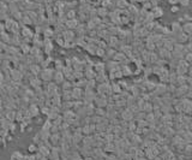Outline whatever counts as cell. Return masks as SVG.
Masks as SVG:
<instances>
[{"label":"cell","instance_id":"6da1fadb","mask_svg":"<svg viewBox=\"0 0 192 160\" xmlns=\"http://www.w3.org/2000/svg\"><path fill=\"white\" fill-rule=\"evenodd\" d=\"M54 72H55V70H52V69H49V68H47V69H42V71H41L40 75H38V77L41 78V81H42V82L48 83V82H50V81L53 79V77H54Z\"/></svg>","mask_w":192,"mask_h":160},{"label":"cell","instance_id":"7a4b0ae2","mask_svg":"<svg viewBox=\"0 0 192 160\" xmlns=\"http://www.w3.org/2000/svg\"><path fill=\"white\" fill-rule=\"evenodd\" d=\"M10 76H11V79L13 82H22V79L24 78V75L18 69H12L10 71Z\"/></svg>","mask_w":192,"mask_h":160},{"label":"cell","instance_id":"3957f363","mask_svg":"<svg viewBox=\"0 0 192 160\" xmlns=\"http://www.w3.org/2000/svg\"><path fill=\"white\" fill-rule=\"evenodd\" d=\"M72 98L73 100H82L84 98V90L78 87H73L72 88Z\"/></svg>","mask_w":192,"mask_h":160},{"label":"cell","instance_id":"277c9868","mask_svg":"<svg viewBox=\"0 0 192 160\" xmlns=\"http://www.w3.org/2000/svg\"><path fill=\"white\" fill-rule=\"evenodd\" d=\"M53 81H54L55 84H62L64 82H65V75L62 74V71H55Z\"/></svg>","mask_w":192,"mask_h":160},{"label":"cell","instance_id":"5b68a950","mask_svg":"<svg viewBox=\"0 0 192 160\" xmlns=\"http://www.w3.org/2000/svg\"><path fill=\"white\" fill-rule=\"evenodd\" d=\"M172 33H174L176 35V39H178L179 35L184 33L183 25H180V23H179V22H173L172 23Z\"/></svg>","mask_w":192,"mask_h":160},{"label":"cell","instance_id":"8992f818","mask_svg":"<svg viewBox=\"0 0 192 160\" xmlns=\"http://www.w3.org/2000/svg\"><path fill=\"white\" fill-rule=\"evenodd\" d=\"M65 25H66V28L69 29V30H76L77 29V26L79 25V21L78 19H67V22L65 23Z\"/></svg>","mask_w":192,"mask_h":160},{"label":"cell","instance_id":"52a82bcc","mask_svg":"<svg viewBox=\"0 0 192 160\" xmlns=\"http://www.w3.org/2000/svg\"><path fill=\"white\" fill-rule=\"evenodd\" d=\"M108 13H109V10L108 9H106V7H102V6H100V7H97V16L100 17V18H106V17H108Z\"/></svg>","mask_w":192,"mask_h":160},{"label":"cell","instance_id":"ba28073f","mask_svg":"<svg viewBox=\"0 0 192 160\" xmlns=\"http://www.w3.org/2000/svg\"><path fill=\"white\" fill-rule=\"evenodd\" d=\"M115 4H117V7L119 10H126L130 5L127 3V0H115Z\"/></svg>","mask_w":192,"mask_h":160},{"label":"cell","instance_id":"9c48e42d","mask_svg":"<svg viewBox=\"0 0 192 160\" xmlns=\"http://www.w3.org/2000/svg\"><path fill=\"white\" fill-rule=\"evenodd\" d=\"M121 116H123V118L125 119V121H126V119H127V121H131V119L133 118V112L127 107L124 112H121Z\"/></svg>","mask_w":192,"mask_h":160},{"label":"cell","instance_id":"30bf717a","mask_svg":"<svg viewBox=\"0 0 192 160\" xmlns=\"http://www.w3.org/2000/svg\"><path fill=\"white\" fill-rule=\"evenodd\" d=\"M160 81H161L162 83H166V82H167V83L169 84V71L163 70V72L160 75Z\"/></svg>","mask_w":192,"mask_h":160},{"label":"cell","instance_id":"8fae6325","mask_svg":"<svg viewBox=\"0 0 192 160\" xmlns=\"http://www.w3.org/2000/svg\"><path fill=\"white\" fill-rule=\"evenodd\" d=\"M151 12H152V15H154V17H155V18H160V17L163 16V10H162L160 6L154 7V9L151 10Z\"/></svg>","mask_w":192,"mask_h":160},{"label":"cell","instance_id":"7c38bea8","mask_svg":"<svg viewBox=\"0 0 192 160\" xmlns=\"http://www.w3.org/2000/svg\"><path fill=\"white\" fill-rule=\"evenodd\" d=\"M183 30L185 34L192 35V22H185V24L183 25Z\"/></svg>","mask_w":192,"mask_h":160},{"label":"cell","instance_id":"4fadbf2b","mask_svg":"<svg viewBox=\"0 0 192 160\" xmlns=\"http://www.w3.org/2000/svg\"><path fill=\"white\" fill-rule=\"evenodd\" d=\"M187 41H190V36L188 35H185V33L180 34V35L178 36V39H176V42H179V44H185Z\"/></svg>","mask_w":192,"mask_h":160},{"label":"cell","instance_id":"5bb4252c","mask_svg":"<svg viewBox=\"0 0 192 160\" xmlns=\"http://www.w3.org/2000/svg\"><path fill=\"white\" fill-rule=\"evenodd\" d=\"M28 152H29V154H35V153H37V152H38V146L35 144V143H31L29 147H28Z\"/></svg>","mask_w":192,"mask_h":160},{"label":"cell","instance_id":"9a60e30c","mask_svg":"<svg viewBox=\"0 0 192 160\" xmlns=\"http://www.w3.org/2000/svg\"><path fill=\"white\" fill-rule=\"evenodd\" d=\"M76 11L74 10H69L67 12H66V17H67V19H76Z\"/></svg>","mask_w":192,"mask_h":160},{"label":"cell","instance_id":"2e32d148","mask_svg":"<svg viewBox=\"0 0 192 160\" xmlns=\"http://www.w3.org/2000/svg\"><path fill=\"white\" fill-rule=\"evenodd\" d=\"M105 53H106V49L97 48V51H96V56H97V57H102V58H105Z\"/></svg>","mask_w":192,"mask_h":160},{"label":"cell","instance_id":"e0dca14e","mask_svg":"<svg viewBox=\"0 0 192 160\" xmlns=\"http://www.w3.org/2000/svg\"><path fill=\"white\" fill-rule=\"evenodd\" d=\"M184 59H185L186 61H188L190 64H192V53H190V52H188L187 54L185 56V58H184Z\"/></svg>","mask_w":192,"mask_h":160},{"label":"cell","instance_id":"ac0fdd59","mask_svg":"<svg viewBox=\"0 0 192 160\" xmlns=\"http://www.w3.org/2000/svg\"><path fill=\"white\" fill-rule=\"evenodd\" d=\"M168 1L172 6H176L178 4H180V0H168Z\"/></svg>","mask_w":192,"mask_h":160},{"label":"cell","instance_id":"d6986e66","mask_svg":"<svg viewBox=\"0 0 192 160\" xmlns=\"http://www.w3.org/2000/svg\"><path fill=\"white\" fill-rule=\"evenodd\" d=\"M186 84H187L190 88H192V77L187 76V78H186Z\"/></svg>","mask_w":192,"mask_h":160},{"label":"cell","instance_id":"ffe728a7","mask_svg":"<svg viewBox=\"0 0 192 160\" xmlns=\"http://www.w3.org/2000/svg\"><path fill=\"white\" fill-rule=\"evenodd\" d=\"M190 0H180V5L181 6H188Z\"/></svg>","mask_w":192,"mask_h":160},{"label":"cell","instance_id":"44dd1931","mask_svg":"<svg viewBox=\"0 0 192 160\" xmlns=\"http://www.w3.org/2000/svg\"><path fill=\"white\" fill-rule=\"evenodd\" d=\"M186 98H187V99H190V100H192V88H190L188 93L186 94Z\"/></svg>","mask_w":192,"mask_h":160},{"label":"cell","instance_id":"7402d4cb","mask_svg":"<svg viewBox=\"0 0 192 160\" xmlns=\"http://www.w3.org/2000/svg\"><path fill=\"white\" fill-rule=\"evenodd\" d=\"M147 1H149V0H137V3H142V4L147 3Z\"/></svg>","mask_w":192,"mask_h":160},{"label":"cell","instance_id":"603a6c76","mask_svg":"<svg viewBox=\"0 0 192 160\" xmlns=\"http://www.w3.org/2000/svg\"><path fill=\"white\" fill-rule=\"evenodd\" d=\"M178 10H179V9H178L176 6H173V7H172V12H176Z\"/></svg>","mask_w":192,"mask_h":160},{"label":"cell","instance_id":"cb8c5ba5","mask_svg":"<svg viewBox=\"0 0 192 160\" xmlns=\"http://www.w3.org/2000/svg\"><path fill=\"white\" fill-rule=\"evenodd\" d=\"M129 1H130L131 4H135V3H137V0H129Z\"/></svg>","mask_w":192,"mask_h":160}]
</instances>
